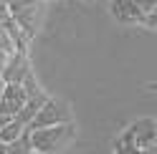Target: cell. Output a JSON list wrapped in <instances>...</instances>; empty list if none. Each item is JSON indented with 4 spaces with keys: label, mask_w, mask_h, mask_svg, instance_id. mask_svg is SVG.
I'll return each instance as SVG.
<instances>
[{
    "label": "cell",
    "mask_w": 157,
    "mask_h": 154,
    "mask_svg": "<svg viewBox=\"0 0 157 154\" xmlns=\"http://www.w3.org/2000/svg\"><path fill=\"white\" fill-rule=\"evenodd\" d=\"M23 152H33V139H31V129H25L18 139L5 144V154H23Z\"/></svg>",
    "instance_id": "cell-8"
},
{
    "label": "cell",
    "mask_w": 157,
    "mask_h": 154,
    "mask_svg": "<svg viewBox=\"0 0 157 154\" xmlns=\"http://www.w3.org/2000/svg\"><path fill=\"white\" fill-rule=\"evenodd\" d=\"M31 73V63H28V53H21L15 51L10 53V58H8L5 68H3V81L5 83H23V79Z\"/></svg>",
    "instance_id": "cell-6"
},
{
    "label": "cell",
    "mask_w": 157,
    "mask_h": 154,
    "mask_svg": "<svg viewBox=\"0 0 157 154\" xmlns=\"http://www.w3.org/2000/svg\"><path fill=\"white\" fill-rule=\"evenodd\" d=\"M74 137V127L71 121H63V124H53V127H43V129H33L31 131V139H33V152H41V154H51L63 149Z\"/></svg>",
    "instance_id": "cell-2"
},
{
    "label": "cell",
    "mask_w": 157,
    "mask_h": 154,
    "mask_svg": "<svg viewBox=\"0 0 157 154\" xmlns=\"http://www.w3.org/2000/svg\"><path fill=\"white\" fill-rule=\"evenodd\" d=\"M25 101H28V91L23 83H5L3 94H0V114L15 116L25 106Z\"/></svg>",
    "instance_id": "cell-5"
},
{
    "label": "cell",
    "mask_w": 157,
    "mask_h": 154,
    "mask_svg": "<svg viewBox=\"0 0 157 154\" xmlns=\"http://www.w3.org/2000/svg\"><path fill=\"white\" fill-rule=\"evenodd\" d=\"M10 13L15 18V23L21 25L25 33L36 35V28H38V0H13Z\"/></svg>",
    "instance_id": "cell-4"
},
{
    "label": "cell",
    "mask_w": 157,
    "mask_h": 154,
    "mask_svg": "<svg viewBox=\"0 0 157 154\" xmlns=\"http://www.w3.org/2000/svg\"><path fill=\"white\" fill-rule=\"evenodd\" d=\"M119 152H157V121L142 119L132 124L119 139L114 141Z\"/></svg>",
    "instance_id": "cell-1"
},
{
    "label": "cell",
    "mask_w": 157,
    "mask_h": 154,
    "mask_svg": "<svg viewBox=\"0 0 157 154\" xmlns=\"http://www.w3.org/2000/svg\"><path fill=\"white\" fill-rule=\"evenodd\" d=\"M142 25H147V28H152V31H157V5L152 8L150 13H144V20H142Z\"/></svg>",
    "instance_id": "cell-9"
},
{
    "label": "cell",
    "mask_w": 157,
    "mask_h": 154,
    "mask_svg": "<svg viewBox=\"0 0 157 154\" xmlns=\"http://www.w3.org/2000/svg\"><path fill=\"white\" fill-rule=\"evenodd\" d=\"M3 86H5V81H3V76H0V94H3Z\"/></svg>",
    "instance_id": "cell-13"
},
{
    "label": "cell",
    "mask_w": 157,
    "mask_h": 154,
    "mask_svg": "<svg viewBox=\"0 0 157 154\" xmlns=\"http://www.w3.org/2000/svg\"><path fill=\"white\" fill-rule=\"evenodd\" d=\"M13 13H10V5L5 3V0H0V20H5V18H10Z\"/></svg>",
    "instance_id": "cell-11"
},
{
    "label": "cell",
    "mask_w": 157,
    "mask_h": 154,
    "mask_svg": "<svg viewBox=\"0 0 157 154\" xmlns=\"http://www.w3.org/2000/svg\"><path fill=\"white\" fill-rule=\"evenodd\" d=\"M134 3H137V5H140V8H142V10H144V13H150V10H152V8L157 5V0H134Z\"/></svg>",
    "instance_id": "cell-10"
},
{
    "label": "cell",
    "mask_w": 157,
    "mask_h": 154,
    "mask_svg": "<svg viewBox=\"0 0 157 154\" xmlns=\"http://www.w3.org/2000/svg\"><path fill=\"white\" fill-rule=\"evenodd\" d=\"M8 58H10V53H8V51H3V48H0V73H3V68H5V63H8Z\"/></svg>",
    "instance_id": "cell-12"
},
{
    "label": "cell",
    "mask_w": 157,
    "mask_h": 154,
    "mask_svg": "<svg viewBox=\"0 0 157 154\" xmlns=\"http://www.w3.org/2000/svg\"><path fill=\"white\" fill-rule=\"evenodd\" d=\"M112 13L122 23H142L144 20V10L134 0H112Z\"/></svg>",
    "instance_id": "cell-7"
},
{
    "label": "cell",
    "mask_w": 157,
    "mask_h": 154,
    "mask_svg": "<svg viewBox=\"0 0 157 154\" xmlns=\"http://www.w3.org/2000/svg\"><path fill=\"white\" fill-rule=\"evenodd\" d=\"M63 121H71V114H68V106L56 99H48L43 101V106L36 111L33 121L28 124V129H43V127H53V124H63Z\"/></svg>",
    "instance_id": "cell-3"
}]
</instances>
